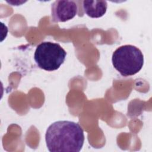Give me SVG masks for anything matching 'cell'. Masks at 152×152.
<instances>
[{
    "label": "cell",
    "instance_id": "obj_4",
    "mask_svg": "<svg viewBox=\"0 0 152 152\" xmlns=\"http://www.w3.org/2000/svg\"><path fill=\"white\" fill-rule=\"evenodd\" d=\"M78 7L74 1H55L51 5L52 20L55 23L66 22L77 14Z\"/></svg>",
    "mask_w": 152,
    "mask_h": 152
},
{
    "label": "cell",
    "instance_id": "obj_3",
    "mask_svg": "<svg viewBox=\"0 0 152 152\" xmlns=\"http://www.w3.org/2000/svg\"><path fill=\"white\" fill-rule=\"evenodd\" d=\"M66 51L56 43L43 42L37 45L34 54L37 65L48 71L57 70L64 62Z\"/></svg>",
    "mask_w": 152,
    "mask_h": 152
},
{
    "label": "cell",
    "instance_id": "obj_2",
    "mask_svg": "<svg viewBox=\"0 0 152 152\" xmlns=\"http://www.w3.org/2000/svg\"><path fill=\"white\" fill-rule=\"evenodd\" d=\"M112 62L114 68L124 77L138 72L144 65V56L138 48L126 45L117 48L113 53Z\"/></svg>",
    "mask_w": 152,
    "mask_h": 152
},
{
    "label": "cell",
    "instance_id": "obj_5",
    "mask_svg": "<svg viewBox=\"0 0 152 152\" xmlns=\"http://www.w3.org/2000/svg\"><path fill=\"white\" fill-rule=\"evenodd\" d=\"M83 9L88 16L97 18L103 16L107 11L106 1H83Z\"/></svg>",
    "mask_w": 152,
    "mask_h": 152
},
{
    "label": "cell",
    "instance_id": "obj_1",
    "mask_svg": "<svg viewBox=\"0 0 152 152\" xmlns=\"http://www.w3.org/2000/svg\"><path fill=\"white\" fill-rule=\"evenodd\" d=\"M45 141L50 152H79L84 141V131L78 123L56 121L48 128Z\"/></svg>",
    "mask_w": 152,
    "mask_h": 152
}]
</instances>
